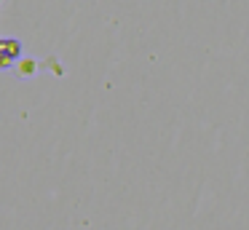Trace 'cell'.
I'll use <instances>...</instances> for the list:
<instances>
[]
</instances>
